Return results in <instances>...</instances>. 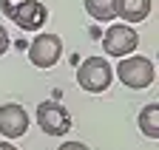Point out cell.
Here are the masks:
<instances>
[{"mask_svg":"<svg viewBox=\"0 0 159 150\" xmlns=\"http://www.w3.org/2000/svg\"><path fill=\"white\" fill-rule=\"evenodd\" d=\"M136 45H139V37H136V31H134L131 26H125V23L108 26V31H105V37H102V48H105L108 57H128Z\"/></svg>","mask_w":159,"mask_h":150,"instance_id":"8992f818","label":"cell"},{"mask_svg":"<svg viewBox=\"0 0 159 150\" xmlns=\"http://www.w3.org/2000/svg\"><path fill=\"white\" fill-rule=\"evenodd\" d=\"M151 14V0H116V17L125 23H142Z\"/></svg>","mask_w":159,"mask_h":150,"instance_id":"ba28073f","label":"cell"},{"mask_svg":"<svg viewBox=\"0 0 159 150\" xmlns=\"http://www.w3.org/2000/svg\"><path fill=\"white\" fill-rule=\"evenodd\" d=\"M57 150H88V147H85L83 142H63Z\"/></svg>","mask_w":159,"mask_h":150,"instance_id":"7c38bea8","label":"cell"},{"mask_svg":"<svg viewBox=\"0 0 159 150\" xmlns=\"http://www.w3.org/2000/svg\"><path fill=\"white\" fill-rule=\"evenodd\" d=\"M26 130H29V114L23 110V105L9 102L0 108V133L6 139H20L26 136Z\"/></svg>","mask_w":159,"mask_h":150,"instance_id":"52a82bcc","label":"cell"},{"mask_svg":"<svg viewBox=\"0 0 159 150\" xmlns=\"http://www.w3.org/2000/svg\"><path fill=\"white\" fill-rule=\"evenodd\" d=\"M63 57V40L57 34H40L37 31V40L29 43V60L37 68H51L57 65V60Z\"/></svg>","mask_w":159,"mask_h":150,"instance_id":"5b68a950","label":"cell"},{"mask_svg":"<svg viewBox=\"0 0 159 150\" xmlns=\"http://www.w3.org/2000/svg\"><path fill=\"white\" fill-rule=\"evenodd\" d=\"M139 130L148 139H159V105H145L142 114H139Z\"/></svg>","mask_w":159,"mask_h":150,"instance_id":"30bf717a","label":"cell"},{"mask_svg":"<svg viewBox=\"0 0 159 150\" xmlns=\"http://www.w3.org/2000/svg\"><path fill=\"white\" fill-rule=\"evenodd\" d=\"M111 79H114V68L108 65L105 57H88L85 62H80V68H77V82H80V88L88 91V93L108 91Z\"/></svg>","mask_w":159,"mask_h":150,"instance_id":"3957f363","label":"cell"},{"mask_svg":"<svg viewBox=\"0 0 159 150\" xmlns=\"http://www.w3.org/2000/svg\"><path fill=\"white\" fill-rule=\"evenodd\" d=\"M0 150H17V147H14L11 142H0Z\"/></svg>","mask_w":159,"mask_h":150,"instance_id":"4fadbf2b","label":"cell"},{"mask_svg":"<svg viewBox=\"0 0 159 150\" xmlns=\"http://www.w3.org/2000/svg\"><path fill=\"white\" fill-rule=\"evenodd\" d=\"M85 11L97 23H114L116 20V0H83Z\"/></svg>","mask_w":159,"mask_h":150,"instance_id":"9c48e42d","label":"cell"},{"mask_svg":"<svg viewBox=\"0 0 159 150\" xmlns=\"http://www.w3.org/2000/svg\"><path fill=\"white\" fill-rule=\"evenodd\" d=\"M9 45H11V43H9V34H6V28H3V26H0V57L9 51Z\"/></svg>","mask_w":159,"mask_h":150,"instance_id":"8fae6325","label":"cell"},{"mask_svg":"<svg viewBox=\"0 0 159 150\" xmlns=\"http://www.w3.org/2000/svg\"><path fill=\"white\" fill-rule=\"evenodd\" d=\"M122 62L116 65V77L125 88H134V91H142L148 85H153L156 79V65L148 60V57H119Z\"/></svg>","mask_w":159,"mask_h":150,"instance_id":"7a4b0ae2","label":"cell"},{"mask_svg":"<svg viewBox=\"0 0 159 150\" xmlns=\"http://www.w3.org/2000/svg\"><path fill=\"white\" fill-rule=\"evenodd\" d=\"M37 125L48 136H66L71 130V114L60 102H54V99L40 102L37 105Z\"/></svg>","mask_w":159,"mask_h":150,"instance_id":"277c9868","label":"cell"},{"mask_svg":"<svg viewBox=\"0 0 159 150\" xmlns=\"http://www.w3.org/2000/svg\"><path fill=\"white\" fill-rule=\"evenodd\" d=\"M0 9L23 31H40L48 20V11L40 0H0Z\"/></svg>","mask_w":159,"mask_h":150,"instance_id":"6da1fadb","label":"cell"}]
</instances>
